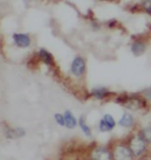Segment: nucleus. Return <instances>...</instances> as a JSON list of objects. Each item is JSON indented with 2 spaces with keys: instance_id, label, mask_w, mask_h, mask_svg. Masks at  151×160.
<instances>
[{
  "instance_id": "nucleus-11",
  "label": "nucleus",
  "mask_w": 151,
  "mask_h": 160,
  "mask_svg": "<svg viewBox=\"0 0 151 160\" xmlns=\"http://www.w3.org/2000/svg\"><path fill=\"white\" fill-rule=\"evenodd\" d=\"M79 124L81 126V129L83 130V132L87 136H92V131H91V128L89 127L88 125L86 124V122H85V118L83 116H82L80 118V122H79Z\"/></svg>"
},
{
  "instance_id": "nucleus-13",
  "label": "nucleus",
  "mask_w": 151,
  "mask_h": 160,
  "mask_svg": "<svg viewBox=\"0 0 151 160\" xmlns=\"http://www.w3.org/2000/svg\"><path fill=\"white\" fill-rule=\"evenodd\" d=\"M138 136L144 141V142L149 143V142H150V128L142 130L141 133L138 135Z\"/></svg>"
},
{
  "instance_id": "nucleus-16",
  "label": "nucleus",
  "mask_w": 151,
  "mask_h": 160,
  "mask_svg": "<svg viewBox=\"0 0 151 160\" xmlns=\"http://www.w3.org/2000/svg\"><path fill=\"white\" fill-rule=\"evenodd\" d=\"M54 117H55V120H56V122L59 123L60 125H65V123H64V117H63V115H62L61 113H56L55 115H54Z\"/></svg>"
},
{
  "instance_id": "nucleus-12",
  "label": "nucleus",
  "mask_w": 151,
  "mask_h": 160,
  "mask_svg": "<svg viewBox=\"0 0 151 160\" xmlns=\"http://www.w3.org/2000/svg\"><path fill=\"white\" fill-rule=\"evenodd\" d=\"M24 135H25V131L21 128L10 130V131H8V137H10V138H18V137L23 136Z\"/></svg>"
},
{
  "instance_id": "nucleus-3",
  "label": "nucleus",
  "mask_w": 151,
  "mask_h": 160,
  "mask_svg": "<svg viewBox=\"0 0 151 160\" xmlns=\"http://www.w3.org/2000/svg\"><path fill=\"white\" fill-rule=\"evenodd\" d=\"M72 72L77 77L82 76L85 72V62L83 58L76 57L72 63Z\"/></svg>"
},
{
  "instance_id": "nucleus-4",
  "label": "nucleus",
  "mask_w": 151,
  "mask_h": 160,
  "mask_svg": "<svg viewBox=\"0 0 151 160\" xmlns=\"http://www.w3.org/2000/svg\"><path fill=\"white\" fill-rule=\"evenodd\" d=\"M13 39L17 46L20 48H28L30 45V38L25 33H15L13 34Z\"/></svg>"
},
{
  "instance_id": "nucleus-5",
  "label": "nucleus",
  "mask_w": 151,
  "mask_h": 160,
  "mask_svg": "<svg viewBox=\"0 0 151 160\" xmlns=\"http://www.w3.org/2000/svg\"><path fill=\"white\" fill-rule=\"evenodd\" d=\"M92 158L93 160H111V155L106 148H98L93 150Z\"/></svg>"
},
{
  "instance_id": "nucleus-14",
  "label": "nucleus",
  "mask_w": 151,
  "mask_h": 160,
  "mask_svg": "<svg viewBox=\"0 0 151 160\" xmlns=\"http://www.w3.org/2000/svg\"><path fill=\"white\" fill-rule=\"evenodd\" d=\"M103 121L110 126L111 129H113V127H114V125H115V122H114L113 116L111 114H105L103 116Z\"/></svg>"
},
{
  "instance_id": "nucleus-8",
  "label": "nucleus",
  "mask_w": 151,
  "mask_h": 160,
  "mask_svg": "<svg viewBox=\"0 0 151 160\" xmlns=\"http://www.w3.org/2000/svg\"><path fill=\"white\" fill-rule=\"evenodd\" d=\"M131 50L135 56H141L146 50V45L143 42H135L132 45Z\"/></svg>"
},
{
  "instance_id": "nucleus-7",
  "label": "nucleus",
  "mask_w": 151,
  "mask_h": 160,
  "mask_svg": "<svg viewBox=\"0 0 151 160\" xmlns=\"http://www.w3.org/2000/svg\"><path fill=\"white\" fill-rule=\"evenodd\" d=\"M38 57L39 59L46 63L47 65H53V57L50 54L48 50H46L45 49H40L39 52H38Z\"/></svg>"
},
{
  "instance_id": "nucleus-6",
  "label": "nucleus",
  "mask_w": 151,
  "mask_h": 160,
  "mask_svg": "<svg viewBox=\"0 0 151 160\" xmlns=\"http://www.w3.org/2000/svg\"><path fill=\"white\" fill-rule=\"evenodd\" d=\"M63 117H64V123L68 128L73 129L75 127L76 124H77V121H76L75 117L73 116V114L72 113V112L66 111Z\"/></svg>"
},
{
  "instance_id": "nucleus-9",
  "label": "nucleus",
  "mask_w": 151,
  "mask_h": 160,
  "mask_svg": "<svg viewBox=\"0 0 151 160\" xmlns=\"http://www.w3.org/2000/svg\"><path fill=\"white\" fill-rule=\"evenodd\" d=\"M92 95L97 99H103L106 97L107 95H109V92L106 88H103V87L102 88H96V89L93 90Z\"/></svg>"
},
{
  "instance_id": "nucleus-2",
  "label": "nucleus",
  "mask_w": 151,
  "mask_h": 160,
  "mask_svg": "<svg viewBox=\"0 0 151 160\" xmlns=\"http://www.w3.org/2000/svg\"><path fill=\"white\" fill-rule=\"evenodd\" d=\"M114 160H133L131 151L124 146H119L115 148L113 151Z\"/></svg>"
},
{
  "instance_id": "nucleus-1",
  "label": "nucleus",
  "mask_w": 151,
  "mask_h": 160,
  "mask_svg": "<svg viewBox=\"0 0 151 160\" xmlns=\"http://www.w3.org/2000/svg\"><path fill=\"white\" fill-rule=\"evenodd\" d=\"M130 149L135 156L138 157L146 150L145 142L139 136H134L130 142Z\"/></svg>"
},
{
  "instance_id": "nucleus-15",
  "label": "nucleus",
  "mask_w": 151,
  "mask_h": 160,
  "mask_svg": "<svg viewBox=\"0 0 151 160\" xmlns=\"http://www.w3.org/2000/svg\"><path fill=\"white\" fill-rule=\"evenodd\" d=\"M99 127H100V130L102 131V132H108V131L112 130V129L110 128V126H109L107 123L103 121V119H102V120H101Z\"/></svg>"
},
{
  "instance_id": "nucleus-10",
  "label": "nucleus",
  "mask_w": 151,
  "mask_h": 160,
  "mask_svg": "<svg viewBox=\"0 0 151 160\" xmlns=\"http://www.w3.org/2000/svg\"><path fill=\"white\" fill-rule=\"evenodd\" d=\"M134 123V119L132 117V115L130 113H127L126 112L122 118L119 120V124L122 125V126H125V127H130Z\"/></svg>"
}]
</instances>
